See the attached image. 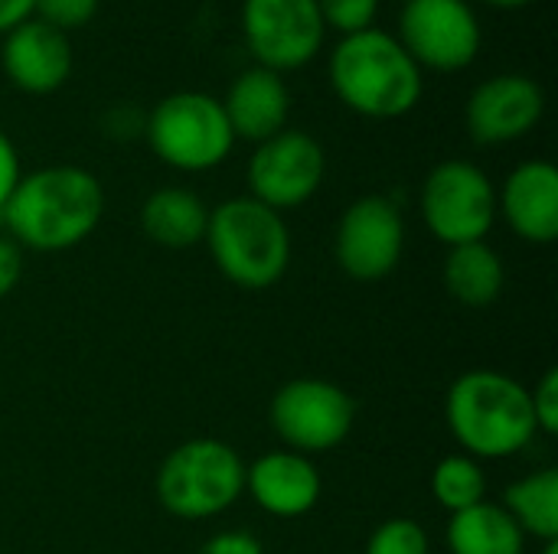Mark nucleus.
Listing matches in <instances>:
<instances>
[{"label":"nucleus","mask_w":558,"mask_h":554,"mask_svg":"<svg viewBox=\"0 0 558 554\" xmlns=\"http://www.w3.org/2000/svg\"><path fill=\"white\" fill-rule=\"evenodd\" d=\"M209 209L206 202L183 186L154 189L141 206V229L160 248H193L206 238Z\"/></svg>","instance_id":"18"},{"label":"nucleus","mask_w":558,"mask_h":554,"mask_svg":"<svg viewBox=\"0 0 558 554\" xmlns=\"http://www.w3.org/2000/svg\"><path fill=\"white\" fill-rule=\"evenodd\" d=\"M543 554H558V542H546V549H543Z\"/></svg>","instance_id":"32"},{"label":"nucleus","mask_w":558,"mask_h":554,"mask_svg":"<svg viewBox=\"0 0 558 554\" xmlns=\"http://www.w3.org/2000/svg\"><path fill=\"white\" fill-rule=\"evenodd\" d=\"M0 39V69L23 95H52L69 82L75 56L65 33L29 16Z\"/></svg>","instance_id":"14"},{"label":"nucleus","mask_w":558,"mask_h":554,"mask_svg":"<svg viewBox=\"0 0 558 554\" xmlns=\"http://www.w3.org/2000/svg\"><path fill=\"white\" fill-rule=\"evenodd\" d=\"M396 39L422 72H464L484 49V26L471 0H405Z\"/></svg>","instance_id":"7"},{"label":"nucleus","mask_w":558,"mask_h":554,"mask_svg":"<svg viewBox=\"0 0 558 554\" xmlns=\"http://www.w3.org/2000/svg\"><path fill=\"white\" fill-rule=\"evenodd\" d=\"M203 242L216 268L245 291L278 284L291 264V232L281 212L252 196H235L209 209Z\"/></svg>","instance_id":"4"},{"label":"nucleus","mask_w":558,"mask_h":554,"mask_svg":"<svg viewBox=\"0 0 558 554\" xmlns=\"http://www.w3.org/2000/svg\"><path fill=\"white\" fill-rule=\"evenodd\" d=\"M105 189L85 167L59 163L20 176L3 206L10 242L33 251H65L82 245L101 222Z\"/></svg>","instance_id":"1"},{"label":"nucleus","mask_w":558,"mask_h":554,"mask_svg":"<svg viewBox=\"0 0 558 554\" xmlns=\"http://www.w3.org/2000/svg\"><path fill=\"white\" fill-rule=\"evenodd\" d=\"M432 493L438 500V506H445L451 516L464 513L477 503H484L487 496V477L481 460L468 457V454H451L445 457L435 473H432Z\"/></svg>","instance_id":"22"},{"label":"nucleus","mask_w":558,"mask_h":554,"mask_svg":"<svg viewBox=\"0 0 558 554\" xmlns=\"http://www.w3.org/2000/svg\"><path fill=\"white\" fill-rule=\"evenodd\" d=\"M144 137L157 160L183 173H206L235 147L222 101L209 91H173L144 118Z\"/></svg>","instance_id":"5"},{"label":"nucleus","mask_w":558,"mask_h":554,"mask_svg":"<svg viewBox=\"0 0 558 554\" xmlns=\"http://www.w3.org/2000/svg\"><path fill=\"white\" fill-rule=\"evenodd\" d=\"M242 36L255 65L288 75L320 56L327 26L317 0H242Z\"/></svg>","instance_id":"10"},{"label":"nucleus","mask_w":558,"mask_h":554,"mask_svg":"<svg viewBox=\"0 0 558 554\" xmlns=\"http://www.w3.org/2000/svg\"><path fill=\"white\" fill-rule=\"evenodd\" d=\"M507 516L523 535L539 542H558V470H539L507 487Z\"/></svg>","instance_id":"21"},{"label":"nucleus","mask_w":558,"mask_h":554,"mask_svg":"<svg viewBox=\"0 0 558 554\" xmlns=\"http://www.w3.org/2000/svg\"><path fill=\"white\" fill-rule=\"evenodd\" d=\"M36 10V0H0V36L26 23Z\"/></svg>","instance_id":"30"},{"label":"nucleus","mask_w":558,"mask_h":554,"mask_svg":"<svg viewBox=\"0 0 558 554\" xmlns=\"http://www.w3.org/2000/svg\"><path fill=\"white\" fill-rule=\"evenodd\" d=\"M245 490L252 493L255 506L278 519L307 516L324 490V480L311 457L294 451H271L245 467Z\"/></svg>","instance_id":"16"},{"label":"nucleus","mask_w":558,"mask_h":554,"mask_svg":"<svg viewBox=\"0 0 558 554\" xmlns=\"http://www.w3.org/2000/svg\"><path fill=\"white\" fill-rule=\"evenodd\" d=\"M484 7H494V10H520V7H530L533 0H477Z\"/></svg>","instance_id":"31"},{"label":"nucleus","mask_w":558,"mask_h":554,"mask_svg":"<svg viewBox=\"0 0 558 554\" xmlns=\"http://www.w3.org/2000/svg\"><path fill=\"white\" fill-rule=\"evenodd\" d=\"M98 3L101 0H36L33 16L49 23L59 33H69V29H78V26L92 23L95 13H98Z\"/></svg>","instance_id":"25"},{"label":"nucleus","mask_w":558,"mask_h":554,"mask_svg":"<svg viewBox=\"0 0 558 554\" xmlns=\"http://www.w3.org/2000/svg\"><path fill=\"white\" fill-rule=\"evenodd\" d=\"M203 554H265V549L248 532H219L203 545Z\"/></svg>","instance_id":"28"},{"label":"nucleus","mask_w":558,"mask_h":554,"mask_svg":"<svg viewBox=\"0 0 558 554\" xmlns=\"http://www.w3.org/2000/svg\"><path fill=\"white\" fill-rule=\"evenodd\" d=\"M530 402H533V418H536V428L543 434H558V372L549 369L539 385L530 392Z\"/></svg>","instance_id":"26"},{"label":"nucleus","mask_w":558,"mask_h":554,"mask_svg":"<svg viewBox=\"0 0 558 554\" xmlns=\"http://www.w3.org/2000/svg\"><path fill=\"white\" fill-rule=\"evenodd\" d=\"M432 545H428V532L422 529V522L415 519H389L383 522L369 542H366V554H428Z\"/></svg>","instance_id":"23"},{"label":"nucleus","mask_w":558,"mask_h":554,"mask_svg":"<svg viewBox=\"0 0 558 554\" xmlns=\"http://www.w3.org/2000/svg\"><path fill=\"white\" fill-rule=\"evenodd\" d=\"M445 421L474 460H504L539 434L530 389L494 369H471L448 389Z\"/></svg>","instance_id":"3"},{"label":"nucleus","mask_w":558,"mask_h":554,"mask_svg":"<svg viewBox=\"0 0 558 554\" xmlns=\"http://www.w3.org/2000/svg\"><path fill=\"white\" fill-rule=\"evenodd\" d=\"M327 176V153L307 131L284 127L281 134L255 144L248 160V189L262 206L284 212L304 206Z\"/></svg>","instance_id":"11"},{"label":"nucleus","mask_w":558,"mask_h":554,"mask_svg":"<svg viewBox=\"0 0 558 554\" xmlns=\"http://www.w3.org/2000/svg\"><path fill=\"white\" fill-rule=\"evenodd\" d=\"M418 206L428 232L441 245L484 242L497 222V186L471 160H441L425 176Z\"/></svg>","instance_id":"8"},{"label":"nucleus","mask_w":558,"mask_h":554,"mask_svg":"<svg viewBox=\"0 0 558 554\" xmlns=\"http://www.w3.org/2000/svg\"><path fill=\"white\" fill-rule=\"evenodd\" d=\"M507 281L500 255L487 242L454 245L445 258V287L464 307H487L500 297Z\"/></svg>","instance_id":"19"},{"label":"nucleus","mask_w":558,"mask_h":554,"mask_svg":"<svg viewBox=\"0 0 558 554\" xmlns=\"http://www.w3.org/2000/svg\"><path fill=\"white\" fill-rule=\"evenodd\" d=\"M275 434L294 454H327L340 447L356 421V402L333 382L294 379L281 385L268 408Z\"/></svg>","instance_id":"9"},{"label":"nucleus","mask_w":558,"mask_h":554,"mask_svg":"<svg viewBox=\"0 0 558 554\" xmlns=\"http://www.w3.org/2000/svg\"><path fill=\"white\" fill-rule=\"evenodd\" d=\"M20 274H23L20 245L10 238H0V297H7L20 284Z\"/></svg>","instance_id":"29"},{"label":"nucleus","mask_w":558,"mask_h":554,"mask_svg":"<svg viewBox=\"0 0 558 554\" xmlns=\"http://www.w3.org/2000/svg\"><path fill=\"white\" fill-rule=\"evenodd\" d=\"M330 88L360 118L396 121L409 114L425 91V72L402 49L396 33L369 26L340 36L327 59Z\"/></svg>","instance_id":"2"},{"label":"nucleus","mask_w":558,"mask_h":554,"mask_svg":"<svg viewBox=\"0 0 558 554\" xmlns=\"http://www.w3.org/2000/svg\"><path fill=\"white\" fill-rule=\"evenodd\" d=\"M245 490V464L226 441L193 438L157 470V500L177 519H213Z\"/></svg>","instance_id":"6"},{"label":"nucleus","mask_w":558,"mask_h":554,"mask_svg":"<svg viewBox=\"0 0 558 554\" xmlns=\"http://www.w3.org/2000/svg\"><path fill=\"white\" fill-rule=\"evenodd\" d=\"M379 3L383 0H317V10L327 29H337L340 36H353L376 26Z\"/></svg>","instance_id":"24"},{"label":"nucleus","mask_w":558,"mask_h":554,"mask_svg":"<svg viewBox=\"0 0 558 554\" xmlns=\"http://www.w3.org/2000/svg\"><path fill=\"white\" fill-rule=\"evenodd\" d=\"M219 101H222V111L229 118L235 140L262 144L288 127L291 91H288L284 75H278L271 69H262V65L242 69L232 78L226 98H219Z\"/></svg>","instance_id":"17"},{"label":"nucleus","mask_w":558,"mask_h":554,"mask_svg":"<svg viewBox=\"0 0 558 554\" xmlns=\"http://www.w3.org/2000/svg\"><path fill=\"white\" fill-rule=\"evenodd\" d=\"M20 157H16V147L13 140L0 131V212L7 206V199L13 196L16 183H20Z\"/></svg>","instance_id":"27"},{"label":"nucleus","mask_w":558,"mask_h":554,"mask_svg":"<svg viewBox=\"0 0 558 554\" xmlns=\"http://www.w3.org/2000/svg\"><path fill=\"white\" fill-rule=\"evenodd\" d=\"M451 554H523L526 535L497 503H477L464 513H454L448 522Z\"/></svg>","instance_id":"20"},{"label":"nucleus","mask_w":558,"mask_h":554,"mask_svg":"<svg viewBox=\"0 0 558 554\" xmlns=\"http://www.w3.org/2000/svg\"><path fill=\"white\" fill-rule=\"evenodd\" d=\"M405 248L402 212L386 196H363L337 222V264L356 281H383L396 271Z\"/></svg>","instance_id":"12"},{"label":"nucleus","mask_w":558,"mask_h":554,"mask_svg":"<svg viewBox=\"0 0 558 554\" xmlns=\"http://www.w3.org/2000/svg\"><path fill=\"white\" fill-rule=\"evenodd\" d=\"M546 114V91L536 78L523 72H504L484 78L468 104H464V124L474 144L481 147H500L526 137Z\"/></svg>","instance_id":"13"},{"label":"nucleus","mask_w":558,"mask_h":554,"mask_svg":"<svg viewBox=\"0 0 558 554\" xmlns=\"http://www.w3.org/2000/svg\"><path fill=\"white\" fill-rule=\"evenodd\" d=\"M497 216L530 245H553L558 238V170L549 160H526L513 167L497 193Z\"/></svg>","instance_id":"15"}]
</instances>
